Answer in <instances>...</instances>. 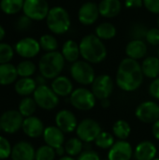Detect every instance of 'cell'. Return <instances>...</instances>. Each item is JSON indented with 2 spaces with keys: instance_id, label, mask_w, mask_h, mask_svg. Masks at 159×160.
Listing matches in <instances>:
<instances>
[{
  "instance_id": "obj_1",
  "label": "cell",
  "mask_w": 159,
  "mask_h": 160,
  "mask_svg": "<svg viewBox=\"0 0 159 160\" xmlns=\"http://www.w3.org/2000/svg\"><path fill=\"white\" fill-rule=\"evenodd\" d=\"M142 65L138 60L125 58L118 66L115 82L117 86L125 92H133L141 87L143 82Z\"/></svg>"
},
{
  "instance_id": "obj_2",
  "label": "cell",
  "mask_w": 159,
  "mask_h": 160,
  "mask_svg": "<svg viewBox=\"0 0 159 160\" xmlns=\"http://www.w3.org/2000/svg\"><path fill=\"white\" fill-rule=\"evenodd\" d=\"M79 45L81 56L90 64H99L107 57V48L105 44L94 34L84 36Z\"/></svg>"
},
{
  "instance_id": "obj_3",
  "label": "cell",
  "mask_w": 159,
  "mask_h": 160,
  "mask_svg": "<svg viewBox=\"0 0 159 160\" xmlns=\"http://www.w3.org/2000/svg\"><path fill=\"white\" fill-rule=\"evenodd\" d=\"M65 62L66 60L61 52L57 51L46 52L41 56L38 62L40 75L48 80L55 79L60 76L62 70L64 69Z\"/></svg>"
},
{
  "instance_id": "obj_4",
  "label": "cell",
  "mask_w": 159,
  "mask_h": 160,
  "mask_svg": "<svg viewBox=\"0 0 159 160\" xmlns=\"http://www.w3.org/2000/svg\"><path fill=\"white\" fill-rule=\"evenodd\" d=\"M46 23L51 32L55 35H62L68 31L71 22L67 9L63 7H53L50 8Z\"/></svg>"
},
{
  "instance_id": "obj_5",
  "label": "cell",
  "mask_w": 159,
  "mask_h": 160,
  "mask_svg": "<svg viewBox=\"0 0 159 160\" xmlns=\"http://www.w3.org/2000/svg\"><path fill=\"white\" fill-rule=\"evenodd\" d=\"M70 75L76 82L82 85L92 84L97 77L92 65L85 60H78L72 63Z\"/></svg>"
},
{
  "instance_id": "obj_6",
  "label": "cell",
  "mask_w": 159,
  "mask_h": 160,
  "mask_svg": "<svg viewBox=\"0 0 159 160\" xmlns=\"http://www.w3.org/2000/svg\"><path fill=\"white\" fill-rule=\"evenodd\" d=\"M69 102L75 109L87 112L96 106L97 98L91 90L84 87H79L74 89L69 96Z\"/></svg>"
},
{
  "instance_id": "obj_7",
  "label": "cell",
  "mask_w": 159,
  "mask_h": 160,
  "mask_svg": "<svg viewBox=\"0 0 159 160\" xmlns=\"http://www.w3.org/2000/svg\"><path fill=\"white\" fill-rule=\"evenodd\" d=\"M33 98L37 107L46 111L53 110L59 104V97L53 92L52 87L46 84L37 85L33 94Z\"/></svg>"
},
{
  "instance_id": "obj_8",
  "label": "cell",
  "mask_w": 159,
  "mask_h": 160,
  "mask_svg": "<svg viewBox=\"0 0 159 160\" xmlns=\"http://www.w3.org/2000/svg\"><path fill=\"white\" fill-rule=\"evenodd\" d=\"M102 128L99 123L94 119L86 118L82 120L76 128L77 137L85 143L95 142L97 136L101 133Z\"/></svg>"
},
{
  "instance_id": "obj_9",
  "label": "cell",
  "mask_w": 159,
  "mask_h": 160,
  "mask_svg": "<svg viewBox=\"0 0 159 160\" xmlns=\"http://www.w3.org/2000/svg\"><path fill=\"white\" fill-rule=\"evenodd\" d=\"M22 11L31 20L41 21L47 18L50 8L46 0H24Z\"/></svg>"
},
{
  "instance_id": "obj_10",
  "label": "cell",
  "mask_w": 159,
  "mask_h": 160,
  "mask_svg": "<svg viewBox=\"0 0 159 160\" xmlns=\"http://www.w3.org/2000/svg\"><path fill=\"white\" fill-rule=\"evenodd\" d=\"M92 85V92L97 99H108L113 92V81L110 75L101 74L95 78Z\"/></svg>"
},
{
  "instance_id": "obj_11",
  "label": "cell",
  "mask_w": 159,
  "mask_h": 160,
  "mask_svg": "<svg viewBox=\"0 0 159 160\" xmlns=\"http://www.w3.org/2000/svg\"><path fill=\"white\" fill-rule=\"evenodd\" d=\"M135 115L139 121L144 124H154L159 119V105L153 100L142 102L135 111Z\"/></svg>"
},
{
  "instance_id": "obj_12",
  "label": "cell",
  "mask_w": 159,
  "mask_h": 160,
  "mask_svg": "<svg viewBox=\"0 0 159 160\" xmlns=\"http://www.w3.org/2000/svg\"><path fill=\"white\" fill-rule=\"evenodd\" d=\"M23 119V116L19 111H7L0 116L1 128L7 134H14L22 128Z\"/></svg>"
},
{
  "instance_id": "obj_13",
  "label": "cell",
  "mask_w": 159,
  "mask_h": 160,
  "mask_svg": "<svg viewBox=\"0 0 159 160\" xmlns=\"http://www.w3.org/2000/svg\"><path fill=\"white\" fill-rule=\"evenodd\" d=\"M39 41L33 38H24L19 40L15 45V52L22 57L29 59L38 54L40 51Z\"/></svg>"
},
{
  "instance_id": "obj_14",
  "label": "cell",
  "mask_w": 159,
  "mask_h": 160,
  "mask_svg": "<svg viewBox=\"0 0 159 160\" xmlns=\"http://www.w3.org/2000/svg\"><path fill=\"white\" fill-rule=\"evenodd\" d=\"M55 124L64 133H71L76 130L79 123L71 111L61 110L55 115Z\"/></svg>"
},
{
  "instance_id": "obj_15",
  "label": "cell",
  "mask_w": 159,
  "mask_h": 160,
  "mask_svg": "<svg viewBox=\"0 0 159 160\" xmlns=\"http://www.w3.org/2000/svg\"><path fill=\"white\" fill-rule=\"evenodd\" d=\"M134 155L131 144L127 141H118L109 149V160H130Z\"/></svg>"
},
{
  "instance_id": "obj_16",
  "label": "cell",
  "mask_w": 159,
  "mask_h": 160,
  "mask_svg": "<svg viewBox=\"0 0 159 160\" xmlns=\"http://www.w3.org/2000/svg\"><path fill=\"white\" fill-rule=\"evenodd\" d=\"M98 6L94 2L83 3L78 11V19L81 23L84 25H91L95 23L99 17Z\"/></svg>"
},
{
  "instance_id": "obj_17",
  "label": "cell",
  "mask_w": 159,
  "mask_h": 160,
  "mask_svg": "<svg viewBox=\"0 0 159 160\" xmlns=\"http://www.w3.org/2000/svg\"><path fill=\"white\" fill-rule=\"evenodd\" d=\"M22 129L27 137L36 139L43 135L45 128L43 122L38 117L32 115L23 119Z\"/></svg>"
},
{
  "instance_id": "obj_18",
  "label": "cell",
  "mask_w": 159,
  "mask_h": 160,
  "mask_svg": "<svg viewBox=\"0 0 159 160\" xmlns=\"http://www.w3.org/2000/svg\"><path fill=\"white\" fill-rule=\"evenodd\" d=\"M42 136L45 143L53 149L63 146L65 143V133L56 126H50L45 128Z\"/></svg>"
},
{
  "instance_id": "obj_19",
  "label": "cell",
  "mask_w": 159,
  "mask_h": 160,
  "mask_svg": "<svg viewBox=\"0 0 159 160\" xmlns=\"http://www.w3.org/2000/svg\"><path fill=\"white\" fill-rule=\"evenodd\" d=\"M36 150L33 145L28 142H19L13 147L11 151L12 160H35Z\"/></svg>"
},
{
  "instance_id": "obj_20",
  "label": "cell",
  "mask_w": 159,
  "mask_h": 160,
  "mask_svg": "<svg viewBox=\"0 0 159 160\" xmlns=\"http://www.w3.org/2000/svg\"><path fill=\"white\" fill-rule=\"evenodd\" d=\"M157 148L150 141H142L134 149L133 157L136 160H154L157 158Z\"/></svg>"
},
{
  "instance_id": "obj_21",
  "label": "cell",
  "mask_w": 159,
  "mask_h": 160,
  "mask_svg": "<svg viewBox=\"0 0 159 160\" xmlns=\"http://www.w3.org/2000/svg\"><path fill=\"white\" fill-rule=\"evenodd\" d=\"M51 87L58 97H62V98L70 96L74 90L71 81L67 77L62 75L52 80Z\"/></svg>"
},
{
  "instance_id": "obj_22",
  "label": "cell",
  "mask_w": 159,
  "mask_h": 160,
  "mask_svg": "<svg viewBox=\"0 0 159 160\" xmlns=\"http://www.w3.org/2000/svg\"><path fill=\"white\" fill-rule=\"evenodd\" d=\"M99 14L104 18H114L122 10V3L120 0H101L98 5Z\"/></svg>"
},
{
  "instance_id": "obj_23",
  "label": "cell",
  "mask_w": 159,
  "mask_h": 160,
  "mask_svg": "<svg viewBox=\"0 0 159 160\" xmlns=\"http://www.w3.org/2000/svg\"><path fill=\"white\" fill-rule=\"evenodd\" d=\"M147 53V45L144 40L132 39L126 47V54L128 58L139 60L143 58Z\"/></svg>"
},
{
  "instance_id": "obj_24",
  "label": "cell",
  "mask_w": 159,
  "mask_h": 160,
  "mask_svg": "<svg viewBox=\"0 0 159 160\" xmlns=\"http://www.w3.org/2000/svg\"><path fill=\"white\" fill-rule=\"evenodd\" d=\"M142 73L149 79H157L159 77V58L157 56L146 57L142 64Z\"/></svg>"
},
{
  "instance_id": "obj_25",
  "label": "cell",
  "mask_w": 159,
  "mask_h": 160,
  "mask_svg": "<svg viewBox=\"0 0 159 160\" xmlns=\"http://www.w3.org/2000/svg\"><path fill=\"white\" fill-rule=\"evenodd\" d=\"M61 53L64 56L66 61H67L69 63H74V62L78 61V59L81 55L80 45L76 41H74L72 39H68L63 44Z\"/></svg>"
},
{
  "instance_id": "obj_26",
  "label": "cell",
  "mask_w": 159,
  "mask_h": 160,
  "mask_svg": "<svg viewBox=\"0 0 159 160\" xmlns=\"http://www.w3.org/2000/svg\"><path fill=\"white\" fill-rule=\"evenodd\" d=\"M37 87V84L36 82V80L32 79L31 77L28 78H21L18 80L14 85L15 92L22 97H28L31 94H34L36 88Z\"/></svg>"
},
{
  "instance_id": "obj_27",
  "label": "cell",
  "mask_w": 159,
  "mask_h": 160,
  "mask_svg": "<svg viewBox=\"0 0 159 160\" xmlns=\"http://www.w3.org/2000/svg\"><path fill=\"white\" fill-rule=\"evenodd\" d=\"M18 72L15 66L9 63L0 65V85H9L17 80Z\"/></svg>"
},
{
  "instance_id": "obj_28",
  "label": "cell",
  "mask_w": 159,
  "mask_h": 160,
  "mask_svg": "<svg viewBox=\"0 0 159 160\" xmlns=\"http://www.w3.org/2000/svg\"><path fill=\"white\" fill-rule=\"evenodd\" d=\"M130 133L131 127L126 120H117L112 126V134L119 141H127Z\"/></svg>"
},
{
  "instance_id": "obj_29",
  "label": "cell",
  "mask_w": 159,
  "mask_h": 160,
  "mask_svg": "<svg viewBox=\"0 0 159 160\" xmlns=\"http://www.w3.org/2000/svg\"><path fill=\"white\" fill-rule=\"evenodd\" d=\"M101 40H109L116 36V27L112 22H101L96 28V34Z\"/></svg>"
},
{
  "instance_id": "obj_30",
  "label": "cell",
  "mask_w": 159,
  "mask_h": 160,
  "mask_svg": "<svg viewBox=\"0 0 159 160\" xmlns=\"http://www.w3.org/2000/svg\"><path fill=\"white\" fill-rule=\"evenodd\" d=\"M66 154L69 157H78L83 151V142H82L78 137L70 138L64 144Z\"/></svg>"
},
{
  "instance_id": "obj_31",
  "label": "cell",
  "mask_w": 159,
  "mask_h": 160,
  "mask_svg": "<svg viewBox=\"0 0 159 160\" xmlns=\"http://www.w3.org/2000/svg\"><path fill=\"white\" fill-rule=\"evenodd\" d=\"M37 107V105L34 98H29V97H24L19 104L18 111L24 118H26V117L32 116L35 113Z\"/></svg>"
},
{
  "instance_id": "obj_32",
  "label": "cell",
  "mask_w": 159,
  "mask_h": 160,
  "mask_svg": "<svg viewBox=\"0 0 159 160\" xmlns=\"http://www.w3.org/2000/svg\"><path fill=\"white\" fill-rule=\"evenodd\" d=\"M24 0H1L0 8L6 14H16L23 8Z\"/></svg>"
},
{
  "instance_id": "obj_33",
  "label": "cell",
  "mask_w": 159,
  "mask_h": 160,
  "mask_svg": "<svg viewBox=\"0 0 159 160\" xmlns=\"http://www.w3.org/2000/svg\"><path fill=\"white\" fill-rule=\"evenodd\" d=\"M17 72H18V76L22 77V78H28L31 77L32 75L35 74L36 72V65L30 61V60H23L22 62H20L17 67Z\"/></svg>"
},
{
  "instance_id": "obj_34",
  "label": "cell",
  "mask_w": 159,
  "mask_h": 160,
  "mask_svg": "<svg viewBox=\"0 0 159 160\" xmlns=\"http://www.w3.org/2000/svg\"><path fill=\"white\" fill-rule=\"evenodd\" d=\"M114 136L113 134L106 131H101V133L95 140V143L98 148L101 149H110L114 144Z\"/></svg>"
},
{
  "instance_id": "obj_35",
  "label": "cell",
  "mask_w": 159,
  "mask_h": 160,
  "mask_svg": "<svg viewBox=\"0 0 159 160\" xmlns=\"http://www.w3.org/2000/svg\"><path fill=\"white\" fill-rule=\"evenodd\" d=\"M39 44H40V48L44 51H46L47 52H55L58 48V41L55 38V37H53L52 35H43L40 39H39Z\"/></svg>"
},
{
  "instance_id": "obj_36",
  "label": "cell",
  "mask_w": 159,
  "mask_h": 160,
  "mask_svg": "<svg viewBox=\"0 0 159 160\" xmlns=\"http://www.w3.org/2000/svg\"><path fill=\"white\" fill-rule=\"evenodd\" d=\"M56 157L55 150L49 145H42L36 150L35 160H54Z\"/></svg>"
},
{
  "instance_id": "obj_37",
  "label": "cell",
  "mask_w": 159,
  "mask_h": 160,
  "mask_svg": "<svg viewBox=\"0 0 159 160\" xmlns=\"http://www.w3.org/2000/svg\"><path fill=\"white\" fill-rule=\"evenodd\" d=\"M147 32H148V28L146 27V25L140 22L134 23L130 28V36L132 39L143 40L146 38Z\"/></svg>"
},
{
  "instance_id": "obj_38",
  "label": "cell",
  "mask_w": 159,
  "mask_h": 160,
  "mask_svg": "<svg viewBox=\"0 0 159 160\" xmlns=\"http://www.w3.org/2000/svg\"><path fill=\"white\" fill-rule=\"evenodd\" d=\"M14 54L13 48L7 43H0V65L8 63Z\"/></svg>"
},
{
  "instance_id": "obj_39",
  "label": "cell",
  "mask_w": 159,
  "mask_h": 160,
  "mask_svg": "<svg viewBox=\"0 0 159 160\" xmlns=\"http://www.w3.org/2000/svg\"><path fill=\"white\" fill-rule=\"evenodd\" d=\"M12 147L9 143V142L0 136V159H6L11 156Z\"/></svg>"
},
{
  "instance_id": "obj_40",
  "label": "cell",
  "mask_w": 159,
  "mask_h": 160,
  "mask_svg": "<svg viewBox=\"0 0 159 160\" xmlns=\"http://www.w3.org/2000/svg\"><path fill=\"white\" fill-rule=\"evenodd\" d=\"M146 41L153 45V46H159V28L154 27L151 29H148L146 38Z\"/></svg>"
},
{
  "instance_id": "obj_41",
  "label": "cell",
  "mask_w": 159,
  "mask_h": 160,
  "mask_svg": "<svg viewBox=\"0 0 159 160\" xmlns=\"http://www.w3.org/2000/svg\"><path fill=\"white\" fill-rule=\"evenodd\" d=\"M32 20L30 18H28L27 16L23 15V16H21L17 22H16V28L20 31H24L26 29H28L31 25V22Z\"/></svg>"
},
{
  "instance_id": "obj_42",
  "label": "cell",
  "mask_w": 159,
  "mask_h": 160,
  "mask_svg": "<svg viewBox=\"0 0 159 160\" xmlns=\"http://www.w3.org/2000/svg\"><path fill=\"white\" fill-rule=\"evenodd\" d=\"M77 160H100V157L96 151L85 150L78 156Z\"/></svg>"
},
{
  "instance_id": "obj_43",
  "label": "cell",
  "mask_w": 159,
  "mask_h": 160,
  "mask_svg": "<svg viewBox=\"0 0 159 160\" xmlns=\"http://www.w3.org/2000/svg\"><path fill=\"white\" fill-rule=\"evenodd\" d=\"M143 5L150 12L159 14V0H143Z\"/></svg>"
},
{
  "instance_id": "obj_44",
  "label": "cell",
  "mask_w": 159,
  "mask_h": 160,
  "mask_svg": "<svg viewBox=\"0 0 159 160\" xmlns=\"http://www.w3.org/2000/svg\"><path fill=\"white\" fill-rule=\"evenodd\" d=\"M149 94L156 99L159 100V77L153 80L149 86Z\"/></svg>"
},
{
  "instance_id": "obj_45",
  "label": "cell",
  "mask_w": 159,
  "mask_h": 160,
  "mask_svg": "<svg viewBox=\"0 0 159 160\" xmlns=\"http://www.w3.org/2000/svg\"><path fill=\"white\" fill-rule=\"evenodd\" d=\"M125 4L127 8H142L143 5V0H125Z\"/></svg>"
},
{
  "instance_id": "obj_46",
  "label": "cell",
  "mask_w": 159,
  "mask_h": 160,
  "mask_svg": "<svg viewBox=\"0 0 159 160\" xmlns=\"http://www.w3.org/2000/svg\"><path fill=\"white\" fill-rule=\"evenodd\" d=\"M152 134L155 139L159 141V119L152 125Z\"/></svg>"
},
{
  "instance_id": "obj_47",
  "label": "cell",
  "mask_w": 159,
  "mask_h": 160,
  "mask_svg": "<svg viewBox=\"0 0 159 160\" xmlns=\"http://www.w3.org/2000/svg\"><path fill=\"white\" fill-rule=\"evenodd\" d=\"M54 150H55L56 156L64 157V155L66 154V150H65V146H64V145H63V146H60V147H58V148H56V149H54Z\"/></svg>"
},
{
  "instance_id": "obj_48",
  "label": "cell",
  "mask_w": 159,
  "mask_h": 160,
  "mask_svg": "<svg viewBox=\"0 0 159 160\" xmlns=\"http://www.w3.org/2000/svg\"><path fill=\"white\" fill-rule=\"evenodd\" d=\"M46 80H47V79H45L42 75H40V76H37V77L36 82H37V85H43V84H45Z\"/></svg>"
},
{
  "instance_id": "obj_49",
  "label": "cell",
  "mask_w": 159,
  "mask_h": 160,
  "mask_svg": "<svg viewBox=\"0 0 159 160\" xmlns=\"http://www.w3.org/2000/svg\"><path fill=\"white\" fill-rule=\"evenodd\" d=\"M101 106H102V108H104V109H108V108L111 106V101H110V99L108 98V99L101 100Z\"/></svg>"
},
{
  "instance_id": "obj_50",
  "label": "cell",
  "mask_w": 159,
  "mask_h": 160,
  "mask_svg": "<svg viewBox=\"0 0 159 160\" xmlns=\"http://www.w3.org/2000/svg\"><path fill=\"white\" fill-rule=\"evenodd\" d=\"M5 34H6V33H5V29L0 25V41H1V40L3 39V38L5 37Z\"/></svg>"
},
{
  "instance_id": "obj_51",
  "label": "cell",
  "mask_w": 159,
  "mask_h": 160,
  "mask_svg": "<svg viewBox=\"0 0 159 160\" xmlns=\"http://www.w3.org/2000/svg\"><path fill=\"white\" fill-rule=\"evenodd\" d=\"M58 160H76L74 158L72 157H69V156H64V157H61Z\"/></svg>"
},
{
  "instance_id": "obj_52",
  "label": "cell",
  "mask_w": 159,
  "mask_h": 160,
  "mask_svg": "<svg viewBox=\"0 0 159 160\" xmlns=\"http://www.w3.org/2000/svg\"><path fill=\"white\" fill-rule=\"evenodd\" d=\"M157 25H158V28H159V16H158V19H157Z\"/></svg>"
},
{
  "instance_id": "obj_53",
  "label": "cell",
  "mask_w": 159,
  "mask_h": 160,
  "mask_svg": "<svg viewBox=\"0 0 159 160\" xmlns=\"http://www.w3.org/2000/svg\"><path fill=\"white\" fill-rule=\"evenodd\" d=\"M157 54H158V56H157V57L159 58V46H158V52H157Z\"/></svg>"
},
{
  "instance_id": "obj_54",
  "label": "cell",
  "mask_w": 159,
  "mask_h": 160,
  "mask_svg": "<svg viewBox=\"0 0 159 160\" xmlns=\"http://www.w3.org/2000/svg\"><path fill=\"white\" fill-rule=\"evenodd\" d=\"M154 160H159V158H156Z\"/></svg>"
},
{
  "instance_id": "obj_55",
  "label": "cell",
  "mask_w": 159,
  "mask_h": 160,
  "mask_svg": "<svg viewBox=\"0 0 159 160\" xmlns=\"http://www.w3.org/2000/svg\"><path fill=\"white\" fill-rule=\"evenodd\" d=\"M1 130H2V128H1V126H0V131H1Z\"/></svg>"
},
{
  "instance_id": "obj_56",
  "label": "cell",
  "mask_w": 159,
  "mask_h": 160,
  "mask_svg": "<svg viewBox=\"0 0 159 160\" xmlns=\"http://www.w3.org/2000/svg\"><path fill=\"white\" fill-rule=\"evenodd\" d=\"M104 160H109V159H108V158H107V159H104Z\"/></svg>"
}]
</instances>
